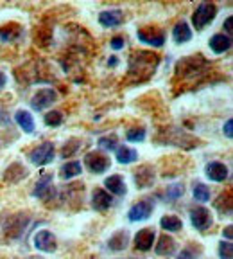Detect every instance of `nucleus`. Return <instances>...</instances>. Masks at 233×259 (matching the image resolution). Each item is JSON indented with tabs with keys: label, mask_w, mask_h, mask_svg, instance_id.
Returning <instances> with one entry per match:
<instances>
[{
	"label": "nucleus",
	"mask_w": 233,
	"mask_h": 259,
	"mask_svg": "<svg viewBox=\"0 0 233 259\" xmlns=\"http://www.w3.org/2000/svg\"><path fill=\"white\" fill-rule=\"evenodd\" d=\"M158 65V56L151 53H140L133 54L131 60H129V74H137V72H153L154 67Z\"/></svg>",
	"instance_id": "obj_1"
},
{
	"label": "nucleus",
	"mask_w": 233,
	"mask_h": 259,
	"mask_svg": "<svg viewBox=\"0 0 233 259\" xmlns=\"http://www.w3.org/2000/svg\"><path fill=\"white\" fill-rule=\"evenodd\" d=\"M215 15H217V6L212 2H201L192 15V24L196 31H203L215 18Z\"/></svg>",
	"instance_id": "obj_2"
},
{
	"label": "nucleus",
	"mask_w": 233,
	"mask_h": 259,
	"mask_svg": "<svg viewBox=\"0 0 233 259\" xmlns=\"http://www.w3.org/2000/svg\"><path fill=\"white\" fill-rule=\"evenodd\" d=\"M54 153H56V150H54L52 142H43L29 153V160L36 166H47L54 160Z\"/></svg>",
	"instance_id": "obj_3"
},
{
	"label": "nucleus",
	"mask_w": 233,
	"mask_h": 259,
	"mask_svg": "<svg viewBox=\"0 0 233 259\" xmlns=\"http://www.w3.org/2000/svg\"><path fill=\"white\" fill-rule=\"evenodd\" d=\"M85 166L88 167L90 173L101 175L109 169L111 162H109V158L106 157L104 153H101V151H90L85 157Z\"/></svg>",
	"instance_id": "obj_4"
},
{
	"label": "nucleus",
	"mask_w": 233,
	"mask_h": 259,
	"mask_svg": "<svg viewBox=\"0 0 233 259\" xmlns=\"http://www.w3.org/2000/svg\"><path fill=\"white\" fill-rule=\"evenodd\" d=\"M190 222H192V225L196 227L197 231L205 232L213 223L212 212L206 207H194V209H190Z\"/></svg>",
	"instance_id": "obj_5"
},
{
	"label": "nucleus",
	"mask_w": 233,
	"mask_h": 259,
	"mask_svg": "<svg viewBox=\"0 0 233 259\" xmlns=\"http://www.w3.org/2000/svg\"><path fill=\"white\" fill-rule=\"evenodd\" d=\"M57 101V94L54 89H41L38 90L31 99V106L34 110H45L48 106H52Z\"/></svg>",
	"instance_id": "obj_6"
},
{
	"label": "nucleus",
	"mask_w": 233,
	"mask_h": 259,
	"mask_svg": "<svg viewBox=\"0 0 233 259\" xmlns=\"http://www.w3.org/2000/svg\"><path fill=\"white\" fill-rule=\"evenodd\" d=\"M153 209H154L153 200H142V202L135 203V205L129 209L128 218L131 220V222H144V220H147L149 216H151Z\"/></svg>",
	"instance_id": "obj_7"
},
{
	"label": "nucleus",
	"mask_w": 233,
	"mask_h": 259,
	"mask_svg": "<svg viewBox=\"0 0 233 259\" xmlns=\"http://www.w3.org/2000/svg\"><path fill=\"white\" fill-rule=\"evenodd\" d=\"M138 40L142 44H147V45H153V47H161L165 44V36L163 32L160 29H154V27H144V29H138L137 32Z\"/></svg>",
	"instance_id": "obj_8"
},
{
	"label": "nucleus",
	"mask_w": 233,
	"mask_h": 259,
	"mask_svg": "<svg viewBox=\"0 0 233 259\" xmlns=\"http://www.w3.org/2000/svg\"><path fill=\"white\" fill-rule=\"evenodd\" d=\"M133 178H135V184H137L138 189H147L154 184L156 175H154V169L149 164H144L133 173Z\"/></svg>",
	"instance_id": "obj_9"
},
{
	"label": "nucleus",
	"mask_w": 233,
	"mask_h": 259,
	"mask_svg": "<svg viewBox=\"0 0 233 259\" xmlns=\"http://www.w3.org/2000/svg\"><path fill=\"white\" fill-rule=\"evenodd\" d=\"M34 247L41 252H54L56 250V236L47 229L38 231L34 234Z\"/></svg>",
	"instance_id": "obj_10"
},
{
	"label": "nucleus",
	"mask_w": 233,
	"mask_h": 259,
	"mask_svg": "<svg viewBox=\"0 0 233 259\" xmlns=\"http://www.w3.org/2000/svg\"><path fill=\"white\" fill-rule=\"evenodd\" d=\"M34 196L41 200H50V196L54 194V187H52V173H43L40 177V180L36 182V189L32 191Z\"/></svg>",
	"instance_id": "obj_11"
},
{
	"label": "nucleus",
	"mask_w": 233,
	"mask_h": 259,
	"mask_svg": "<svg viewBox=\"0 0 233 259\" xmlns=\"http://www.w3.org/2000/svg\"><path fill=\"white\" fill-rule=\"evenodd\" d=\"M206 65V61L203 60V56H190V58H185V60H181L180 63L176 65V72L178 76H189V74H194L199 70V67Z\"/></svg>",
	"instance_id": "obj_12"
},
{
	"label": "nucleus",
	"mask_w": 233,
	"mask_h": 259,
	"mask_svg": "<svg viewBox=\"0 0 233 259\" xmlns=\"http://www.w3.org/2000/svg\"><path fill=\"white\" fill-rule=\"evenodd\" d=\"M154 239H156L154 229H149V227L147 229H142V231H138L137 236H135V247H137V250L147 252L153 248Z\"/></svg>",
	"instance_id": "obj_13"
},
{
	"label": "nucleus",
	"mask_w": 233,
	"mask_h": 259,
	"mask_svg": "<svg viewBox=\"0 0 233 259\" xmlns=\"http://www.w3.org/2000/svg\"><path fill=\"white\" fill-rule=\"evenodd\" d=\"M124 22V15L121 9H109V11H102L99 15V24L102 27H119Z\"/></svg>",
	"instance_id": "obj_14"
},
{
	"label": "nucleus",
	"mask_w": 233,
	"mask_h": 259,
	"mask_svg": "<svg viewBox=\"0 0 233 259\" xmlns=\"http://www.w3.org/2000/svg\"><path fill=\"white\" fill-rule=\"evenodd\" d=\"M113 203V198L111 194L108 193V191L104 189H95L93 191V196H92V205L95 210H99V212H104V210H108L109 207H111Z\"/></svg>",
	"instance_id": "obj_15"
},
{
	"label": "nucleus",
	"mask_w": 233,
	"mask_h": 259,
	"mask_svg": "<svg viewBox=\"0 0 233 259\" xmlns=\"http://www.w3.org/2000/svg\"><path fill=\"white\" fill-rule=\"evenodd\" d=\"M27 223H29V216H22V214L13 216V218L9 220L8 227H4V231L9 238H16V236L22 234V231L27 227Z\"/></svg>",
	"instance_id": "obj_16"
},
{
	"label": "nucleus",
	"mask_w": 233,
	"mask_h": 259,
	"mask_svg": "<svg viewBox=\"0 0 233 259\" xmlns=\"http://www.w3.org/2000/svg\"><path fill=\"white\" fill-rule=\"evenodd\" d=\"M206 177L212 182H224L226 178H228V167L222 162H210L208 166H206Z\"/></svg>",
	"instance_id": "obj_17"
},
{
	"label": "nucleus",
	"mask_w": 233,
	"mask_h": 259,
	"mask_svg": "<svg viewBox=\"0 0 233 259\" xmlns=\"http://www.w3.org/2000/svg\"><path fill=\"white\" fill-rule=\"evenodd\" d=\"M210 49H212L215 54H224L231 49V38L226 36L224 32H219V34H213L210 38Z\"/></svg>",
	"instance_id": "obj_18"
},
{
	"label": "nucleus",
	"mask_w": 233,
	"mask_h": 259,
	"mask_svg": "<svg viewBox=\"0 0 233 259\" xmlns=\"http://www.w3.org/2000/svg\"><path fill=\"white\" fill-rule=\"evenodd\" d=\"M29 175L27 167H24L22 164H18V162H15V164H11V166L6 169V175H4V180L9 184H16L20 182L22 178H25Z\"/></svg>",
	"instance_id": "obj_19"
},
{
	"label": "nucleus",
	"mask_w": 233,
	"mask_h": 259,
	"mask_svg": "<svg viewBox=\"0 0 233 259\" xmlns=\"http://www.w3.org/2000/svg\"><path fill=\"white\" fill-rule=\"evenodd\" d=\"M172 38L176 44H187L192 40V29L187 22H178L172 29Z\"/></svg>",
	"instance_id": "obj_20"
},
{
	"label": "nucleus",
	"mask_w": 233,
	"mask_h": 259,
	"mask_svg": "<svg viewBox=\"0 0 233 259\" xmlns=\"http://www.w3.org/2000/svg\"><path fill=\"white\" fill-rule=\"evenodd\" d=\"M104 186L109 193L116 194V196H122V194H126V191H128L126 189L124 178H122L121 175H111V177H108L104 180Z\"/></svg>",
	"instance_id": "obj_21"
},
{
	"label": "nucleus",
	"mask_w": 233,
	"mask_h": 259,
	"mask_svg": "<svg viewBox=\"0 0 233 259\" xmlns=\"http://www.w3.org/2000/svg\"><path fill=\"white\" fill-rule=\"evenodd\" d=\"M154 252L158 255H172L176 252V241L170 236H161L158 239V245H154Z\"/></svg>",
	"instance_id": "obj_22"
},
{
	"label": "nucleus",
	"mask_w": 233,
	"mask_h": 259,
	"mask_svg": "<svg viewBox=\"0 0 233 259\" xmlns=\"http://www.w3.org/2000/svg\"><path fill=\"white\" fill-rule=\"evenodd\" d=\"M22 36V27L18 24H8L0 27V41H15L20 40Z\"/></svg>",
	"instance_id": "obj_23"
},
{
	"label": "nucleus",
	"mask_w": 233,
	"mask_h": 259,
	"mask_svg": "<svg viewBox=\"0 0 233 259\" xmlns=\"http://www.w3.org/2000/svg\"><path fill=\"white\" fill-rule=\"evenodd\" d=\"M15 121L25 134H32L34 132V119H32L31 112H27V110H18L15 113Z\"/></svg>",
	"instance_id": "obj_24"
},
{
	"label": "nucleus",
	"mask_w": 233,
	"mask_h": 259,
	"mask_svg": "<svg viewBox=\"0 0 233 259\" xmlns=\"http://www.w3.org/2000/svg\"><path fill=\"white\" fill-rule=\"evenodd\" d=\"M129 245V234L126 231H119L116 234H113L108 241V248L113 252H121L124 250Z\"/></svg>",
	"instance_id": "obj_25"
},
{
	"label": "nucleus",
	"mask_w": 233,
	"mask_h": 259,
	"mask_svg": "<svg viewBox=\"0 0 233 259\" xmlns=\"http://www.w3.org/2000/svg\"><path fill=\"white\" fill-rule=\"evenodd\" d=\"M81 173H83V166H81V162H77V160L67 162L60 169V175L63 180H72V178H76L77 175H81Z\"/></svg>",
	"instance_id": "obj_26"
},
{
	"label": "nucleus",
	"mask_w": 233,
	"mask_h": 259,
	"mask_svg": "<svg viewBox=\"0 0 233 259\" xmlns=\"http://www.w3.org/2000/svg\"><path fill=\"white\" fill-rule=\"evenodd\" d=\"M115 155H116L119 164H131V162H135L138 158V151L133 150V148H128V146H121V148H116Z\"/></svg>",
	"instance_id": "obj_27"
},
{
	"label": "nucleus",
	"mask_w": 233,
	"mask_h": 259,
	"mask_svg": "<svg viewBox=\"0 0 233 259\" xmlns=\"http://www.w3.org/2000/svg\"><path fill=\"white\" fill-rule=\"evenodd\" d=\"M160 225H161V229L167 232H180L181 229H183V222L174 214L163 216V218L160 220Z\"/></svg>",
	"instance_id": "obj_28"
},
{
	"label": "nucleus",
	"mask_w": 233,
	"mask_h": 259,
	"mask_svg": "<svg viewBox=\"0 0 233 259\" xmlns=\"http://www.w3.org/2000/svg\"><path fill=\"white\" fill-rule=\"evenodd\" d=\"M215 209L221 212L222 216H231V194L226 193V194H221L215 202Z\"/></svg>",
	"instance_id": "obj_29"
},
{
	"label": "nucleus",
	"mask_w": 233,
	"mask_h": 259,
	"mask_svg": "<svg viewBox=\"0 0 233 259\" xmlns=\"http://www.w3.org/2000/svg\"><path fill=\"white\" fill-rule=\"evenodd\" d=\"M81 148V141L79 139H70L67 144L63 146V150H61V158H70L72 155H76V151Z\"/></svg>",
	"instance_id": "obj_30"
},
{
	"label": "nucleus",
	"mask_w": 233,
	"mask_h": 259,
	"mask_svg": "<svg viewBox=\"0 0 233 259\" xmlns=\"http://www.w3.org/2000/svg\"><path fill=\"white\" fill-rule=\"evenodd\" d=\"M63 119H65L63 113L57 112V110H54V112H47V113H45L43 121H45V124L50 126V128H56V126L63 124Z\"/></svg>",
	"instance_id": "obj_31"
},
{
	"label": "nucleus",
	"mask_w": 233,
	"mask_h": 259,
	"mask_svg": "<svg viewBox=\"0 0 233 259\" xmlns=\"http://www.w3.org/2000/svg\"><path fill=\"white\" fill-rule=\"evenodd\" d=\"M194 198H196V202H208L210 200V187H206L205 184H196L194 186Z\"/></svg>",
	"instance_id": "obj_32"
},
{
	"label": "nucleus",
	"mask_w": 233,
	"mask_h": 259,
	"mask_svg": "<svg viewBox=\"0 0 233 259\" xmlns=\"http://www.w3.org/2000/svg\"><path fill=\"white\" fill-rule=\"evenodd\" d=\"M116 144H119V137H116L115 134L106 135V137H101V139H99V146H101L102 150L115 151V150H116Z\"/></svg>",
	"instance_id": "obj_33"
},
{
	"label": "nucleus",
	"mask_w": 233,
	"mask_h": 259,
	"mask_svg": "<svg viewBox=\"0 0 233 259\" xmlns=\"http://www.w3.org/2000/svg\"><path fill=\"white\" fill-rule=\"evenodd\" d=\"M183 186L181 184H174V186H169L167 187V191H165V198L167 200H178L183 196Z\"/></svg>",
	"instance_id": "obj_34"
},
{
	"label": "nucleus",
	"mask_w": 233,
	"mask_h": 259,
	"mask_svg": "<svg viewBox=\"0 0 233 259\" xmlns=\"http://www.w3.org/2000/svg\"><path fill=\"white\" fill-rule=\"evenodd\" d=\"M126 139H128L129 142H142L145 139V130L144 128L128 130V134H126Z\"/></svg>",
	"instance_id": "obj_35"
},
{
	"label": "nucleus",
	"mask_w": 233,
	"mask_h": 259,
	"mask_svg": "<svg viewBox=\"0 0 233 259\" xmlns=\"http://www.w3.org/2000/svg\"><path fill=\"white\" fill-rule=\"evenodd\" d=\"M219 257L221 259H233L231 241H221L219 243Z\"/></svg>",
	"instance_id": "obj_36"
},
{
	"label": "nucleus",
	"mask_w": 233,
	"mask_h": 259,
	"mask_svg": "<svg viewBox=\"0 0 233 259\" xmlns=\"http://www.w3.org/2000/svg\"><path fill=\"white\" fill-rule=\"evenodd\" d=\"M109 45H111L113 51H121V49H124V45H126V38L124 36H113L111 41H109Z\"/></svg>",
	"instance_id": "obj_37"
},
{
	"label": "nucleus",
	"mask_w": 233,
	"mask_h": 259,
	"mask_svg": "<svg viewBox=\"0 0 233 259\" xmlns=\"http://www.w3.org/2000/svg\"><path fill=\"white\" fill-rule=\"evenodd\" d=\"M176 259H196V255H194V252L190 250V248H183V250L176 255Z\"/></svg>",
	"instance_id": "obj_38"
},
{
	"label": "nucleus",
	"mask_w": 233,
	"mask_h": 259,
	"mask_svg": "<svg viewBox=\"0 0 233 259\" xmlns=\"http://www.w3.org/2000/svg\"><path fill=\"white\" fill-rule=\"evenodd\" d=\"M231 126H233V121H231V119H228V121H226V124H224V134H226V137H228V139L233 137Z\"/></svg>",
	"instance_id": "obj_39"
},
{
	"label": "nucleus",
	"mask_w": 233,
	"mask_h": 259,
	"mask_svg": "<svg viewBox=\"0 0 233 259\" xmlns=\"http://www.w3.org/2000/svg\"><path fill=\"white\" fill-rule=\"evenodd\" d=\"M222 27H224V31H226V36H229V34H231V16L226 18L224 24H222Z\"/></svg>",
	"instance_id": "obj_40"
},
{
	"label": "nucleus",
	"mask_w": 233,
	"mask_h": 259,
	"mask_svg": "<svg viewBox=\"0 0 233 259\" xmlns=\"http://www.w3.org/2000/svg\"><path fill=\"white\" fill-rule=\"evenodd\" d=\"M231 231H233L231 225H228V227L224 229V231H222V236H224V238L228 239V241H231Z\"/></svg>",
	"instance_id": "obj_41"
},
{
	"label": "nucleus",
	"mask_w": 233,
	"mask_h": 259,
	"mask_svg": "<svg viewBox=\"0 0 233 259\" xmlns=\"http://www.w3.org/2000/svg\"><path fill=\"white\" fill-rule=\"evenodd\" d=\"M6 83H8V77H6V74L2 72V70H0V89L6 87Z\"/></svg>",
	"instance_id": "obj_42"
},
{
	"label": "nucleus",
	"mask_w": 233,
	"mask_h": 259,
	"mask_svg": "<svg viewBox=\"0 0 233 259\" xmlns=\"http://www.w3.org/2000/svg\"><path fill=\"white\" fill-rule=\"evenodd\" d=\"M116 63H119V60H116V58H115V56H113V58H111V60H109V61H108V65H109V67H116Z\"/></svg>",
	"instance_id": "obj_43"
}]
</instances>
